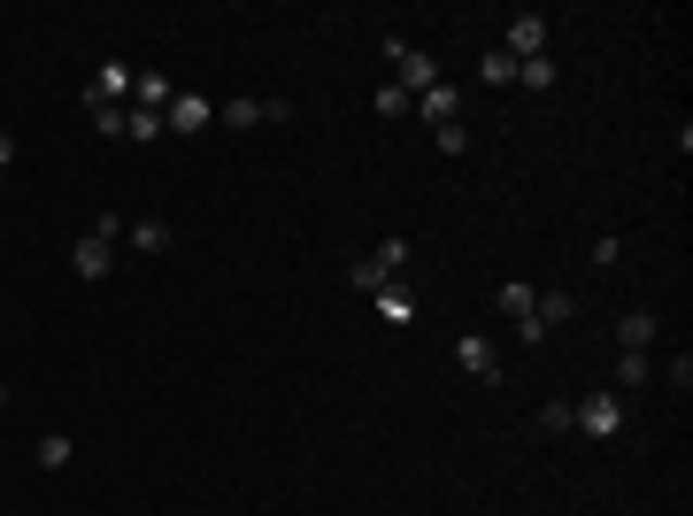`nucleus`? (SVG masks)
<instances>
[{
	"mask_svg": "<svg viewBox=\"0 0 693 516\" xmlns=\"http://www.w3.org/2000/svg\"><path fill=\"white\" fill-rule=\"evenodd\" d=\"M501 316H508V324H525V316H532V286H525V278H508V286H501Z\"/></svg>",
	"mask_w": 693,
	"mask_h": 516,
	"instance_id": "aec40b11",
	"label": "nucleus"
},
{
	"mask_svg": "<svg viewBox=\"0 0 693 516\" xmlns=\"http://www.w3.org/2000/svg\"><path fill=\"white\" fill-rule=\"evenodd\" d=\"M93 131L101 139H124V109H93Z\"/></svg>",
	"mask_w": 693,
	"mask_h": 516,
	"instance_id": "b1692460",
	"label": "nucleus"
},
{
	"mask_svg": "<svg viewBox=\"0 0 693 516\" xmlns=\"http://www.w3.org/2000/svg\"><path fill=\"white\" fill-rule=\"evenodd\" d=\"M70 455H77V448H70V432H47V440L32 448V463H39V470H70Z\"/></svg>",
	"mask_w": 693,
	"mask_h": 516,
	"instance_id": "4468645a",
	"label": "nucleus"
},
{
	"mask_svg": "<svg viewBox=\"0 0 693 516\" xmlns=\"http://www.w3.org/2000/svg\"><path fill=\"white\" fill-rule=\"evenodd\" d=\"M124 139H131V147L162 139V116H154V109H124Z\"/></svg>",
	"mask_w": 693,
	"mask_h": 516,
	"instance_id": "f3484780",
	"label": "nucleus"
},
{
	"mask_svg": "<svg viewBox=\"0 0 693 516\" xmlns=\"http://www.w3.org/2000/svg\"><path fill=\"white\" fill-rule=\"evenodd\" d=\"M401 270H408V239H386L378 254H363V263L346 270V286L355 293H386V286H401Z\"/></svg>",
	"mask_w": 693,
	"mask_h": 516,
	"instance_id": "f257e3e1",
	"label": "nucleus"
},
{
	"mask_svg": "<svg viewBox=\"0 0 693 516\" xmlns=\"http://www.w3.org/2000/svg\"><path fill=\"white\" fill-rule=\"evenodd\" d=\"M70 270H77L85 286H101V278L116 270V239H101V231H85V239L70 247Z\"/></svg>",
	"mask_w": 693,
	"mask_h": 516,
	"instance_id": "0eeeda50",
	"label": "nucleus"
},
{
	"mask_svg": "<svg viewBox=\"0 0 693 516\" xmlns=\"http://www.w3.org/2000/svg\"><path fill=\"white\" fill-rule=\"evenodd\" d=\"M370 101H378V116H408V109H416V101L401 93V85H378V93H370Z\"/></svg>",
	"mask_w": 693,
	"mask_h": 516,
	"instance_id": "5701e85b",
	"label": "nucleus"
},
{
	"mask_svg": "<svg viewBox=\"0 0 693 516\" xmlns=\"http://www.w3.org/2000/svg\"><path fill=\"white\" fill-rule=\"evenodd\" d=\"M570 424L585 440H617L625 432V393H585L578 408H570Z\"/></svg>",
	"mask_w": 693,
	"mask_h": 516,
	"instance_id": "7ed1b4c3",
	"label": "nucleus"
},
{
	"mask_svg": "<svg viewBox=\"0 0 693 516\" xmlns=\"http://www.w3.org/2000/svg\"><path fill=\"white\" fill-rule=\"evenodd\" d=\"M478 77H486V85H516V54L486 47V54H478Z\"/></svg>",
	"mask_w": 693,
	"mask_h": 516,
	"instance_id": "dca6fc26",
	"label": "nucleus"
},
{
	"mask_svg": "<svg viewBox=\"0 0 693 516\" xmlns=\"http://www.w3.org/2000/svg\"><path fill=\"white\" fill-rule=\"evenodd\" d=\"M169 101H178V77H162V70H139V85H131V109H169Z\"/></svg>",
	"mask_w": 693,
	"mask_h": 516,
	"instance_id": "9d476101",
	"label": "nucleus"
},
{
	"mask_svg": "<svg viewBox=\"0 0 693 516\" xmlns=\"http://www.w3.org/2000/svg\"><path fill=\"white\" fill-rule=\"evenodd\" d=\"M431 147L440 154H470V124L455 116V124H431Z\"/></svg>",
	"mask_w": 693,
	"mask_h": 516,
	"instance_id": "412c9836",
	"label": "nucleus"
},
{
	"mask_svg": "<svg viewBox=\"0 0 693 516\" xmlns=\"http://www.w3.org/2000/svg\"><path fill=\"white\" fill-rule=\"evenodd\" d=\"M647 378H655V363H647V355H617V386H625V393H632V386H647Z\"/></svg>",
	"mask_w": 693,
	"mask_h": 516,
	"instance_id": "4be33fe9",
	"label": "nucleus"
},
{
	"mask_svg": "<svg viewBox=\"0 0 693 516\" xmlns=\"http://www.w3.org/2000/svg\"><path fill=\"white\" fill-rule=\"evenodd\" d=\"M670 393H693V355H670Z\"/></svg>",
	"mask_w": 693,
	"mask_h": 516,
	"instance_id": "393cba45",
	"label": "nucleus"
},
{
	"mask_svg": "<svg viewBox=\"0 0 693 516\" xmlns=\"http://www.w3.org/2000/svg\"><path fill=\"white\" fill-rule=\"evenodd\" d=\"M0 408H9V386H0Z\"/></svg>",
	"mask_w": 693,
	"mask_h": 516,
	"instance_id": "bb28decb",
	"label": "nucleus"
},
{
	"mask_svg": "<svg viewBox=\"0 0 693 516\" xmlns=\"http://www.w3.org/2000/svg\"><path fill=\"white\" fill-rule=\"evenodd\" d=\"M386 62H393V85L416 101V93H431L440 85V62H431L424 47H408V39H386Z\"/></svg>",
	"mask_w": 693,
	"mask_h": 516,
	"instance_id": "f03ea898",
	"label": "nucleus"
},
{
	"mask_svg": "<svg viewBox=\"0 0 693 516\" xmlns=\"http://www.w3.org/2000/svg\"><path fill=\"white\" fill-rule=\"evenodd\" d=\"M216 124H231V131H247V124H263V101H216Z\"/></svg>",
	"mask_w": 693,
	"mask_h": 516,
	"instance_id": "2eb2a0df",
	"label": "nucleus"
},
{
	"mask_svg": "<svg viewBox=\"0 0 693 516\" xmlns=\"http://www.w3.org/2000/svg\"><path fill=\"white\" fill-rule=\"evenodd\" d=\"M131 247H139V254H162V247H169V224H162V216H139V224H131Z\"/></svg>",
	"mask_w": 693,
	"mask_h": 516,
	"instance_id": "a211bd4d",
	"label": "nucleus"
},
{
	"mask_svg": "<svg viewBox=\"0 0 693 516\" xmlns=\"http://www.w3.org/2000/svg\"><path fill=\"white\" fill-rule=\"evenodd\" d=\"M455 363H463L470 378L501 386V355H493V339H486V331H463V339H455Z\"/></svg>",
	"mask_w": 693,
	"mask_h": 516,
	"instance_id": "6e6552de",
	"label": "nucleus"
},
{
	"mask_svg": "<svg viewBox=\"0 0 693 516\" xmlns=\"http://www.w3.org/2000/svg\"><path fill=\"white\" fill-rule=\"evenodd\" d=\"M516 85H525V93H547V85H555V62H547V54L516 62Z\"/></svg>",
	"mask_w": 693,
	"mask_h": 516,
	"instance_id": "6ab92c4d",
	"label": "nucleus"
},
{
	"mask_svg": "<svg viewBox=\"0 0 693 516\" xmlns=\"http://www.w3.org/2000/svg\"><path fill=\"white\" fill-rule=\"evenodd\" d=\"M370 301H378L386 324H408V316H416V293H408V286H386V293H370Z\"/></svg>",
	"mask_w": 693,
	"mask_h": 516,
	"instance_id": "ddd939ff",
	"label": "nucleus"
},
{
	"mask_svg": "<svg viewBox=\"0 0 693 516\" xmlns=\"http://www.w3.org/2000/svg\"><path fill=\"white\" fill-rule=\"evenodd\" d=\"M655 331H663V324H655L647 309H625V316H617V348H625V355H647Z\"/></svg>",
	"mask_w": 693,
	"mask_h": 516,
	"instance_id": "1a4fd4ad",
	"label": "nucleus"
},
{
	"mask_svg": "<svg viewBox=\"0 0 693 516\" xmlns=\"http://www.w3.org/2000/svg\"><path fill=\"white\" fill-rule=\"evenodd\" d=\"M416 109H424V124H455V116H463V93H455V85L440 77L431 93H416Z\"/></svg>",
	"mask_w": 693,
	"mask_h": 516,
	"instance_id": "9b49d317",
	"label": "nucleus"
},
{
	"mask_svg": "<svg viewBox=\"0 0 693 516\" xmlns=\"http://www.w3.org/2000/svg\"><path fill=\"white\" fill-rule=\"evenodd\" d=\"M131 85H139L131 62H101L93 85H85V101H93V109H131Z\"/></svg>",
	"mask_w": 693,
	"mask_h": 516,
	"instance_id": "39448f33",
	"label": "nucleus"
},
{
	"mask_svg": "<svg viewBox=\"0 0 693 516\" xmlns=\"http://www.w3.org/2000/svg\"><path fill=\"white\" fill-rule=\"evenodd\" d=\"M9 162H16V139H9V131H0V169H9Z\"/></svg>",
	"mask_w": 693,
	"mask_h": 516,
	"instance_id": "a878e982",
	"label": "nucleus"
},
{
	"mask_svg": "<svg viewBox=\"0 0 693 516\" xmlns=\"http://www.w3.org/2000/svg\"><path fill=\"white\" fill-rule=\"evenodd\" d=\"M209 124H216V101H209V93H193V85H178V101L162 109V131L193 139V131H209Z\"/></svg>",
	"mask_w": 693,
	"mask_h": 516,
	"instance_id": "20e7f679",
	"label": "nucleus"
},
{
	"mask_svg": "<svg viewBox=\"0 0 693 516\" xmlns=\"http://www.w3.org/2000/svg\"><path fill=\"white\" fill-rule=\"evenodd\" d=\"M501 54H516V62L547 54V16H540V9H516V16H508V32H501Z\"/></svg>",
	"mask_w": 693,
	"mask_h": 516,
	"instance_id": "423d86ee",
	"label": "nucleus"
},
{
	"mask_svg": "<svg viewBox=\"0 0 693 516\" xmlns=\"http://www.w3.org/2000/svg\"><path fill=\"white\" fill-rule=\"evenodd\" d=\"M532 316H540V331H555V324H570V316H578V293L547 286V293H532Z\"/></svg>",
	"mask_w": 693,
	"mask_h": 516,
	"instance_id": "f8f14e48",
	"label": "nucleus"
}]
</instances>
